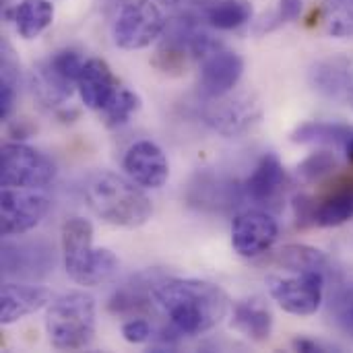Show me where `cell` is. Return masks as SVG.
<instances>
[{
	"label": "cell",
	"instance_id": "6da1fadb",
	"mask_svg": "<svg viewBox=\"0 0 353 353\" xmlns=\"http://www.w3.org/2000/svg\"><path fill=\"white\" fill-rule=\"evenodd\" d=\"M153 304L180 335H201L215 329L230 310L228 294L203 279H163L153 292Z\"/></svg>",
	"mask_w": 353,
	"mask_h": 353
},
{
	"label": "cell",
	"instance_id": "7a4b0ae2",
	"mask_svg": "<svg viewBox=\"0 0 353 353\" xmlns=\"http://www.w3.org/2000/svg\"><path fill=\"white\" fill-rule=\"evenodd\" d=\"M85 201L101 221L114 228L134 230L145 225L153 215V205L139 184L134 186L132 180L128 182L112 172H97L89 178Z\"/></svg>",
	"mask_w": 353,
	"mask_h": 353
},
{
	"label": "cell",
	"instance_id": "3957f363",
	"mask_svg": "<svg viewBox=\"0 0 353 353\" xmlns=\"http://www.w3.org/2000/svg\"><path fill=\"white\" fill-rule=\"evenodd\" d=\"M62 256L68 277L85 288L110 281L120 267L116 254L108 248H93V225L89 219L72 217L62 225Z\"/></svg>",
	"mask_w": 353,
	"mask_h": 353
},
{
	"label": "cell",
	"instance_id": "277c9868",
	"mask_svg": "<svg viewBox=\"0 0 353 353\" xmlns=\"http://www.w3.org/2000/svg\"><path fill=\"white\" fill-rule=\"evenodd\" d=\"M46 333L60 352L85 350L95 335V300L85 292L56 298L46 314Z\"/></svg>",
	"mask_w": 353,
	"mask_h": 353
},
{
	"label": "cell",
	"instance_id": "5b68a950",
	"mask_svg": "<svg viewBox=\"0 0 353 353\" xmlns=\"http://www.w3.org/2000/svg\"><path fill=\"white\" fill-rule=\"evenodd\" d=\"M56 176L54 161L41 151L23 145L6 143L0 153V182L10 188H46Z\"/></svg>",
	"mask_w": 353,
	"mask_h": 353
},
{
	"label": "cell",
	"instance_id": "8992f818",
	"mask_svg": "<svg viewBox=\"0 0 353 353\" xmlns=\"http://www.w3.org/2000/svg\"><path fill=\"white\" fill-rule=\"evenodd\" d=\"M296 219L300 225L335 228L353 217V178L333 182L319 196H296Z\"/></svg>",
	"mask_w": 353,
	"mask_h": 353
},
{
	"label": "cell",
	"instance_id": "52a82bcc",
	"mask_svg": "<svg viewBox=\"0 0 353 353\" xmlns=\"http://www.w3.org/2000/svg\"><path fill=\"white\" fill-rule=\"evenodd\" d=\"M165 29V19L153 0L126 2L114 21V43L122 50H143Z\"/></svg>",
	"mask_w": 353,
	"mask_h": 353
},
{
	"label": "cell",
	"instance_id": "ba28073f",
	"mask_svg": "<svg viewBox=\"0 0 353 353\" xmlns=\"http://www.w3.org/2000/svg\"><path fill=\"white\" fill-rule=\"evenodd\" d=\"M50 209V196L43 188H10L0 192V225L2 236H23L39 225Z\"/></svg>",
	"mask_w": 353,
	"mask_h": 353
},
{
	"label": "cell",
	"instance_id": "9c48e42d",
	"mask_svg": "<svg viewBox=\"0 0 353 353\" xmlns=\"http://www.w3.org/2000/svg\"><path fill=\"white\" fill-rule=\"evenodd\" d=\"M271 298L294 316H310L314 314L325 296V273L321 271H304L294 273L292 277L271 275L267 279Z\"/></svg>",
	"mask_w": 353,
	"mask_h": 353
},
{
	"label": "cell",
	"instance_id": "30bf717a",
	"mask_svg": "<svg viewBox=\"0 0 353 353\" xmlns=\"http://www.w3.org/2000/svg\"><path fill=\"white\" fill-rule=\"evenodd\" d=\"M56 265L54 246L41 240L10 242L2 244V275L19 281H41Z\"/></svg>",
	"mask_w": 353,
	"mask_h": 353
},
{
	"label": "cell",
	"instance_id": "8fae6325",
	"mask_svg": "<svg viewBox=\"0 0 353 353\" xmlns=\"http://www.w3.org/2000/svg\"><path fill=\"white\" fill-rule=\"evenodd\" d=\"M263 118L261 101L250 93H240L236 97H217L213 105L205 112V122L223 137H240L248 132Z\"/></svg>",
	"mask_w": 353,
	"mask_h": 353
},
{
	"label": "cell",
	"instance_id": "7c38bea8",
	"mask_svg": "<svg viewBox=\"0 0 353 353\" xmlns=\"http://www.w3.org/2000/svg\"><path fill=\"white\" fill-rule=\"evenodd\" d=\"M279 236L277 221L259 209L236 215L232 223V246L244 259H254L267 252Z\"/></svg>",
	"mask_w": 353,
	"mask_h": 353
},
{
	"label": "cell",
	"instance_id": "4fadbf2b",
	"mask_svg": "<svg viewBox=\"0 0 353 353\" xmlns=\"http://www.w3.org/2000/svg\"><path fill=\"white\" fill-rule=\"evenodd\" d=\"M242 72V56L223 46H217L201 58V91L213 99L223 97L240 83Z\"/></svg>",
	"mask_w": 353,
	"mask_h": 353
},
{
	"label": "cell",
	"instance_id": "5bb4252c",
	"mask_svg": "<svg viewBox=\"0 0 353 353\" xmlns=\"http://www.w3.org/2000/svg\"><path fill=\"white\" fill-rule=\"evenodd\" d=\"M124 172L143 188H161L170 178L165 153L151 141H137L124 153Z\"/></svg>",
	"mask_w": 353,
	"mask_h": 353
},
{
	"label": "cell",
	"instance_id": "9a60e30c",
	"mask_svg": "<svg viewBox=\"0 0 353 353\" xmlns=\"http://www.w3.org/2000/svg\"><path fill=\"white\" fill-rule=\"evenodd\" d=\"M310 85L321 95L353 108V60L345 56L319 60L310 70Z\"/></svg>",
	"mask_w": 353,
	"mask_h": 353
},
{
	"label": "cell",
	"instance_id": "2e32d148",
	"mask_svg": "<svg viewBox=\"0 0 353 353\" xmlns=\"http://www.w3.org/2000/svg\"><path fill=\"white\" fill-rule=\"evenodd\" d=\"M52 294L48 288L29 283L6 281L0 292V321L2 325H14L29 314H35L43 306H48Z\"/></svg>",
	"mask_w": 353,
	"mask_h": 353
},
{
	"label": "cell",
	"instance_id": "e0dca14e",
	"mask_svg": "<svg viewBox=\"0 0 353 353\" xmlns=\"http://www.w3.org/2000/svg\"><path fill=\"white\" fill-rule=\"evenodd\" d=\"M118 81L110 68V64L101 58H89L83 64V70L79 74L77 91L81 95V101L95 112H101L114 93L118 91Z\"/></svg>",
	"mask_w": 353,
	"mask_h": 353
},
{
	"label": "cell",
	"instance_id": "ac0fdd59",
	"mask_svg": "<svg viewBox=\"0 0 353 353\" xmlns=\"http://www.w3.org/2000/svg\"><path fill=\"white\" fill-rule=\"evenodd\" d=\"M161 281H163L161 273L155 271H145L130 277L122 288H118L112 294L108 302V310L118 316H128L147 310L153 304V292Z\"/></svg>",
	"mask_w": 353,
	"mask_h": 353
},
{
	"label": "cell",
	"instance_id": "d6986e66",
	"mask_svg": "<svg viewBox=\"0 0 353 353\" xmlns=\"http://www.w3.org/2000/svg\"><path fill=\"white\" fill-rule=\"evenodd\" d=\"M283 184H285V170L281 159L275 153H267L261 157L254 172L244 182V192L256 205H269L279 196Z\"/></svg>",
	"mask_w": 353,
	"mask_h": 353
},
{
	"label": "cell",
	"instance_id": "ffe728a7",
	"mask_svg": "<svg viewBox=\"0 0 353 353\" xmlns=\"http://www.w3.org/2000/svg\"><path fill=\"white\" fill-rule=\"evenodd\" d=\"M232 327L254 343H265L273 333V314L261 300H244L234 308Z\"/></svg>",
	"mask_w": 353,
	"mask_h": 353
},
{
	"label": "cell",
	"instance_id": "44dd1931",
	"mask_svg": "<svg viewBox=\"0 0 353 353\" xmlns=\"http://www.w3.org/2000/svg\"><path fill=\"white\" fill-rule=\"evenodd\" d=\"M17 33L31 41L54 23V4L50 0H19L10 12Z\"/></svg>",
	"mask_w": 353,
	"mask_h": 353
},
{
	"label": "cell",
	"instance_id": "7402d4cb",
	"mask_svg": "<svg viewBox=\"0 0 353 353\" xmlns=\"http://www.w3.org/2000/svg\"><path fill=\"white\" fill-rule=\"evenodd\" d=\"M31 89L43 108H60L70 99L77 85L60 77L48 62H41L31 74Z\"/></svg>",
	"mask_w": 353,
	"mask_h": 353
},
{
	"label": "cell",
	"instance_id": "603a6c76",
	"mask_svg": "<svg viewBox=\"0 0 353 353\" xmlns=\"http://www.w3.org/2000/svg\"><path fill=\"white\" fill-rule=\"evenodd\" d=\"M205 19L211 27L230 31L246 25L254 10L248 0H213L205 6Z\"/></svg>",
	"mask_w": 353,
	"mask_h": 353
},
{
	"label": "cell",
	"instance_id": "cb8c5ba5",
	"mask_svg": "<svg viewBox=\"0 0 353 353\" xmlns=\"http://www.w3.org/2000/svg\"><path fill=\"white\" fill-rule=\"evenodd\" d=\"M277 263L290 273H304V271H321L327 273L329 259L319 248L306 244H288L279 250Z\"/></svg>",
	"mask_w": 353,
	"mask_h": 353
},
{
	"label": "cell",
	"instance_id": "d4e9b609",
	"mask_svg": "<svg viewBox=\"0 0 353 353\" xmlns=\"http://www.w3.org/2000/svg\"><path fill=\"white\" fill-rule=\"evenodd\" d=\"M353 130L339 122H304L292 132L294 143H327V145H347Z\"/></svg>",
	"mask_w": 353,
	"mask_h": 353
},
{
	"label": "cell",
	"instance_id": "484cf974",
	"mask_svg": "<svg viewBox=\"0 0 353 353\" xmlns=\"http://www.w3.org/2000/svg\"><path fill=\"white\" fill-rule=\"evenodd\" d=\"M0 116L6 120L14 108L17 87H19V60L8 41H2V58H0Z\"/></svg>",
	"mask_w": 353,
	"mask_h": 353
},
{
	"label": "cell",
	"instance_id": "4316f807",
	"mask_svg": "<svg viewBox=\"0 0 353 353\" xmlns=\"http://www.w3.org/2000/svg\"><path fill=\"white\" fill-rule=\"evenodd\" d=\"M139 110H141V97L126 87H118V91L114 93L110 103L99 114L108 128H118V126L126 124Z\"/></svg>",
	"mask_w": 353,
	"mask_h": 353
},
{
	"label": "cell",
	"instance_id": "83f0119b",
	"mask_svg": "<svg viewBox=\"0 0 353 353\" xmlns=\"http://www.w3.org/2000/svg\"><path fill=\"white\" fill-rule=\"evenodd\" d=\"M323 23L333 37H353V0H325Z\"/></svg>",
	"mask_w": 353,
	"mask_h": 353
},
{
	"label": "cell",
	"instance_id": "f1b7e54d",
	"mask_svg": "<svg viewBox=\"0 0 353 353\" xmlns=\"http://www.w3.org/2000/svg\"><path fill=\"white\" fill-rule=\"evenodd\" d=\"M335 168H337V157L331 151H316L298 165L296 174L304 184H316L323 182L327 176H331Z\"/></svg>",
	"mask_w": 353,
	"mask_h": 353
},
{
	"label": "cell",
	"instance_id": "f546056e",
	"mask_svg": "<svg viewBox=\"0 0 353 353\" xmlns=\"http://www.w3.org/2000/svg\"><path fill=\"white\" fill-rule=\"evenodd\" d=\"M304 8V0H279L275 10H271L269 14H265L259 23H256V35H265L271 33L292 21H296L302 14Z\"/></svg>",
	"mask_w": 353,
	"mask_h": 353
},
{
	"label": "cell",
	"instance_id": "4dcf8cb0",
	"mask_svg": "<svg viewBox=\"0 0 353 353\" xmlns=\"http://www.w3.org/2000/svg\"><path fill=\"white\" fill-rule=\"evenodd\" d=\"M331 310H333L335 321H337L347 333H352L353 335V285L341 290V292L335 296V300H333V304H331Z\"/></svg>",
	"mask_w": 353,
	"mask_h": 353
},
{
	"label": "cell",
	"instance_id": "1f68e13d",
	"mask_svg": "<svg viewBox=\"0 0 353 353\" xmlns=\"http://www.w3.org/2000/svg\"><path fill=\"white\" fill-rule=\"evenodd\" d=\"M153 331L145 319H130L122 325V337L130 345H143L151 339Z\"/></svg>",
	"mask_w": 353,
	"mask_h": 353
},
{
	"label": "cell",
	"instance_id": "d6a6232c",
	"mask_svg": "<svg viewBox=\"0 0 353 353\" xmlns=\"http://www.w3.org/2000/svg\"><path fill=\"white\" fill-rule=\"evenodd\" d=\"M294 350L296 352H306V353H314V352H327L325 345L312 341V339H296L294 341Z\"/></svg>",
	"mask_w": 353,
	"mask_h": 353
},
{
	"label": "cell",
	"instance_id": "836d02e7",
	"mask_svg": "<svg viewBox=\"0 0 353 353\" xmlns=\"http://www.w3.org/2000/svg\"><path fill=\"white\" fill-rule=\"evenodd\" d=\"M345 149H347V151H353V137H352V139H350V141H347Z\"/></svg>",
	"mask_w": 353,
	"mask_h": 353
},
{
	"label": "cell",
	"instance_id": "e575fe53",
	"mask_svg": "<svg viewBox=\"0 0 353 353\" xmlns=\"http://www.w3.org/2000/svg\"><path fill=\"white\" fill-rule=\"evenodd\" d=\"M347 157H350V161H352L353 165V151H347Z\"/></svg>",
	"mask_w": 353,
	"mask_h": 353
},
{
	"label": "cell",
	"instance_id": "d590c367",
	"mask_svg": "<svg viewBox=\"0 0 353 353\" xmlns=\"http://www.w3.org/2000/svg\"><path fill=\"white\" fill-rule=\"evenodd\" d=\"M161 2H176V0H161Z\"/></svg>",
	"mask_w": 353,
	"mask_h": 353
}]
</instances>
